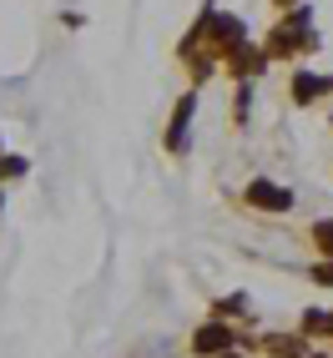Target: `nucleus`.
<instances>
[{
	"instance_id": "obj_2",
	"label": "nucleus",
	"mask_w": 333,
	"mask_h": 358,
	"mask_svg": "<svg viewBox=\"0 0 333 358\" xmlns=\"http://www.w3.org/2000/svg\"><path fill=\"white\" fill-rule=\"evenodd\" d=\"M222 343H227L222 328H202V333H197V348H202V353H207V348H222Z\"/></svg>"
},
{
	"instance_id": "obj_1",
	"label": "nucleus",
	"mask_w": 333,
	"mask_h": 358,
	"mask_svg": "<svg viewBox=\"0 0 333 358\" xmlns=\"http://www.w3.org/2000/svg\"><path fill=\"white\" fill-rule=\"evenodd\" d=\"M248 202L263 207V212H283V207H293V192H283V187H273V182H253Z\"/></svg>"
},
{
	"instance_id": "obj_3",
	"label": "nucleus",
	"mask_w": 333,
	"mask_h": 358,
	"mask_svg": "<svg viewBox=\"0 0 333 358\" xmlns=\"http://www.w3.org/2000/svg\"><path fill=\"white\" fill-rule=\"evenodd\" d=\"M318 237H323L318 248H328V252H333V222H323V227H318Z\"/></svg>"
}]
</instances>
